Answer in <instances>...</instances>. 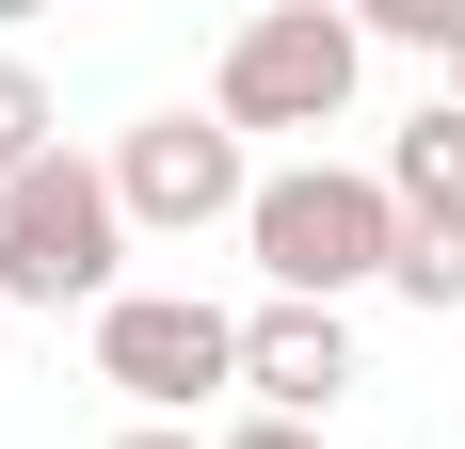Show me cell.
Listing matches in <instances>:
<instances>
[{"instance_id": "1", "label": "cell", "mask_w": 465, "mask_h": 449, "mask_svg": "<svg viewBox=\"0 0 465 449\" xmlns=\"http://www.w3.org/2000/svg\"><path fill=\"white\" fill-rule=\"evenodd\" d=\"M241 257H257L273 305H353V289H385V273H401V193H385V161H289V177H257Z\"/></svg>"}, {"instance_id": "2", "label": "cell", "mask_w": 465, "mask_h": 449, "mask_svg": "<svg viewBox=\"0 0 465 449\" xmlns=\"http://www.w3.org/2000/svg\"><path fill=\"white\" fill-rule=\"evenodd\" d=\"M0 305H129V193L113 161H33L0 193Z\"/></svg>"}, {"instance_id": "3", "label": "cell", "mask_w": 465, "mask_h": 449, "mask_svg": "<svg viewBox=\"0 0 465 449\" xmlns=\"http://www.w3.org/2000/svg\"><path fill=\"white\" fill-rule=\"evenodd\" d=\"M353 81H370V16H337V0H273V16H241V33H225L209 113H225L241 145H257V129H337Z\"/></svg>"}, {"instance_id": "4", "label": "cell", "mask_w": 465, "mask_h": 449, "mask_svg": "<svg viewBox=\"0 0 465 449\" xmlns=\"http://www.w3.org/2000/svg\"><path fill=\"white\" fill-rule=\"evenodd\" d=\"M96 385L129 417H177L193 434V402L241 385V305H209V289H129V305H96Z\"/></svg>"}, {"instance_id": "5", "label": "cell", "mask_w": 465, "mask_h": 449, "mask_svg": "<svg viewBox=\"0 0 465 449\" xmlns=\"http://www.w3.org/2000/svg\"><path fill=\"white\" fill-rule=\"evenodd\" d=\"M113 193H129V241H144V224H161V241H193V224H241V209H257V161H241V129L193 96V113L113 129Z\"/></svg>"}, {"instance_id": "6", "label": "cell", "mask_w": 465, "mask_h": 449, "mask_svg": "<svg viewBox=\"0 0 465 449\" xmlns=\"http://www.w3.org/2000/svg\"><path fill=\"white\" fill-rule=\"evenodd\" d=\"M353 385H370V369H353V305H273V289L241 305V402L257 417H305V434H322Z\"/></svg>"}, {"instance_id": "7", "label": "cell", "mask_w": 465, "mask_h": 449, "mask_svg": "<svg viewBox=\"0 0 465 449\" xmlns=\"http://www.w3.org/2000/svg\"><path fill=\"white\" fill-rule=\"evenodd\" d=\"M385 193H401V224H465V113L450 96H418L385 129Z\"/></svg>"}, {"instance_id": "8", "label": "cell", "mask_w": 465, "mask_h": 449, "mask_svg": "<svg viewBox=\"0 0 465 449\" xmlns=\"http://www.w3.org/2000/svg\"><path fill=\"white\" fill-rule=\"evenodd\" d=\"M33 161H64V96H48L33 65H16V48H0V193L33 177Z\"/></svg>"}, {"instance_id": "9", "label": "cell", "mask_w": 465, "mask_h": 449, "mask_svg": "<svg viewBox=\"0 0 465 449\" xmlns=\"http://www.w3.org/2000/svg\"><path fill=\"white\" fill-rule=\"evenodd\" d=\"M385 289L450 321V305H465V224H401V273H385Z\"/></svg>"}, {"instance_id": "10", "label": "cell", "mask_w": 465, "mask_h": 449, "mask_svg": "<svg viewBox=\"0 0 465 449\" xmlns=\"http://www.w3.org/2000/svg\"><path fill=\"white\" fill-rule=\"evenodd\" d=\"M370 48H418L433 81L465 65V0H370Z\"/></svg>"}, {"instance_id": "11", "label": "cell", "mask_w": 465, "mask_h": 449, "mask_svg": "<svg viewBox=\"0 0 465 449\" xmlns=\"http://www.w3.org/2000/svg\"><path fill=\"white\" fill-rule=\"evenodd\" d=\"M209 449H322V434H305V417H225Z\"/></svg>"}, {"instance_id": "12", "label": "cell", "mask_w": 465, "mask_h": 449, "mask_svg": "<svg viewBox=\"0 0 465 449\" xmlns=\"http://www.w3.org/2000/svg\"><path fill=\"white\" fill-rule=\"evenodd\" d=\"M113 449H209V434H177V417H129V434H113Z\"/></svg>"}, {"instance_id": "13", "label": "cell", "mask_w": 465, "mask_h": 449, "mask_svg": "<svg viewBox=\"0 0 465 449\" xmlns=\"http://www.w3.org/2000/svg\"><path fill=\"white\" fill-rule=\"evenodd\" d=\"M433 96H450V113H465V65H450V81H433Z\"/></svg>"}, {"instance_id": "14", "label": "cell", "mask_w": 465, "mask_h": 449, "mask_svg": "<svg viewBox=\"0 0 465 449\" xmlns=\"http://www.w3.org/2000/svg\"><path fill=\"white\" fill-rule=\"evenodd\" d=\"M0 337H16V305H0Z\"/></svg>"}]
</instances>
